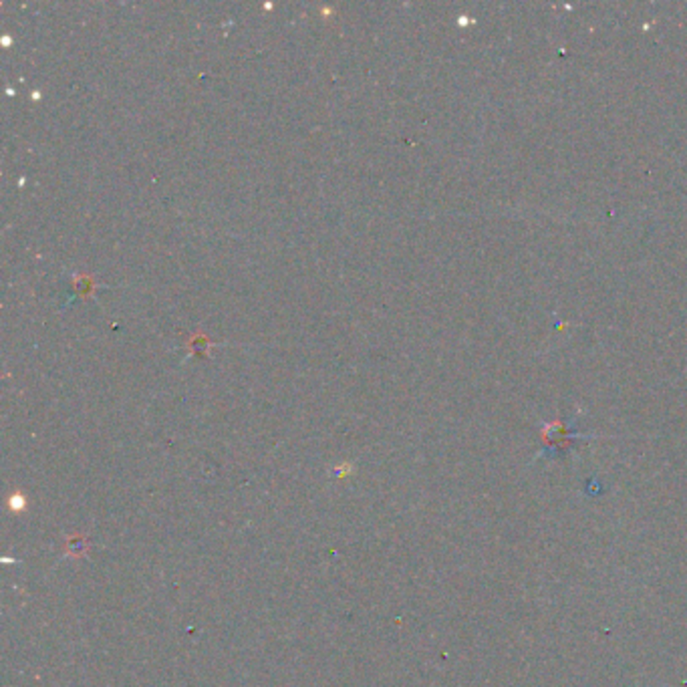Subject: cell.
Instances as JSON below:
<instances>
[{
	"mask_svg": "<svg viewBox=\"0 0 687 687\" xmlns=\"http://www.w3.org/2000/svg\"><path fill=\"white\" fill-rule=\"evenodd\" d=\"M593 436H585L578 434L577 429L566 423L564 420H554V422L545 423L542 425V439H545V450L538 455H561V453L568 452L577 439H591Z\"/></svg>",
	"mask_w": 687,
	"mask_h": 687,
	"instance_id": "6da1fadb",
	"label": "cell"
},
{
	"mask_svg": "<svg viewBox=\"0 0 687 687\" xmlns=\"http://www.w3.org/2000/svg\"><path fill=\"white\" fill-rule=\"evenodd\" d=\"M686 373H687V367H686Z\"/></svg>",
	"mask_w": 687,
	"mask_h": 687,
	"instance_id": "7a4b0ae2",
	"label": "cell"
}]
</instances>
